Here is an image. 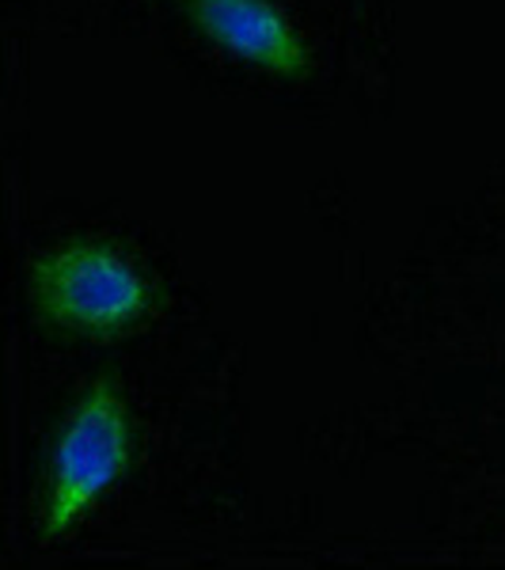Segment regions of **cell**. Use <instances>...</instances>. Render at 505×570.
I'll list each match as a JSON object with an SVG mask.
<instances>
[{"label":"cell","mask_w":505,"mask_h":570,"mask_svg":"<svg viewBox=\"0 0 505 570\" xmlns=\"http://www.w3.org/2000/svg\"><path fill=\"white\" fill-rule=\"evenodd\" d=\"M34 308L53 327L110 338L141 324L152 308L145 274L107 240H69L31 271Z\"/></svg>","instance_id":"1"},{"label":"cell","mask_w":505,"mask_h":570,"mask_svg":"<svg viewBox=\"0 0 505 570\" xmlns=\"http://www.w3.org/2000/svg\"><path fill=\"white\" fill-rule=\"evenodd\" d=\"M130 464V415L110 381L80 395L53 445L46 487V537L58 540L115 487Z\"/></svg>","instance_id":"2"},{"label":"cell","mask_w":505,"mask_h":570,"mask_svg":"<svg viewBox=\"0 0 505 570\" xmlns=\"http://www.w3.org/2000/svg\"><path fill=\"white\" fill-rule=\"evenodd\" d=\"M182 16L201 39L255 69L305 77L311 53L274 0H182Z\"/></svg>","instance_id":"3"}]
</instances>
